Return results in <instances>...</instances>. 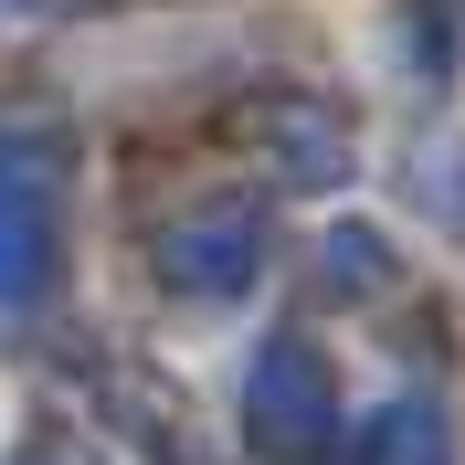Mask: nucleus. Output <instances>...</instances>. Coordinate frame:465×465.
<instances>
[{"label": "nucleus", "instance_id": "3", "mask_svg": "<svg viewBox=\"0 0 465 465\" xmlns=\"http://www.w3.org/2000/svg\"><path fill=\"white\" fill-rule=\"evenodd\" d=\"M254 254H264V223L254 202H212V212H180L159 232V275L180 296H243L254 286Z\"/></svg>", "mask_w": 465, "mask_h": 465}, {"label": "nucleus", "instance_id": "5", "mask_svg": "<svg viewBox=\"0 0 465 465\" xmlns=\"http://www.w3.org/2000/svg\"><path fill=\"white\" fill-rule=\"evenodd\" d=\"M360 465H455L444 412L434 402H381L371 423H360Z\"/></svg>", "mask_w": 465, "mask_h": 465}, {"label": "nucleus", "instance_id": "2", "mask_svg": "<svg viewBox=\"0 0 465 465\" xmlns=\"http://www.w3.org/2000/svg\"><path fill=\"white\" fill-rule=\"evenodd\" d=\"M243 423H254V455H264V465H339V455H349L339 381H328V360H318L307 339H264V349H254Z\"/></svg>", "mask_w": 465, "mask_h": 465}, {"label": "nucleus", "instance_id": "6", "mask_svg": "<svg viewBox=\"0 0 465 465\" xmlns=\"http://www.w3.org/2000/svg\"><path fill=\"white\" fill-rule=\"evenodd\" d=\"M318 286L328 296H371L381 286V275H391V254H381V232H360V223H349V232H328V243H318Z\"/></svg>", "mask_w": 465, "mask_h": 465}, {"label": "nucleus", "instance_id": "4", "mask_svg": "<svg viewBox=\"0 0 465 465\" xmlns=\"http://www.w3.org/2000/svg\"><path fill=\"white\" fill-rule=\"evenodd\" d=\"M243 138L264 148V170L286 180V191L349 180V127H339V106H318V95H264V106H243Z\"/></svg>", "mask_w": 465, "mask_h": 465}, {"label": "nucleus", "instance_id": "7", "mask_svg": "<svg viewBox=\"0 0 465 465\" xmlns=\"http://www.w3.org/2000/svg\"><path fill=\"white\" fill-rule=\"evenodd\" d=\"M11 465H95V455H74V444H32V455H11Z\"/></svg>", "mask_w": 465, "mask_h": 465}, {"label": "nucleus", "instance_id": "8", "mask_svg": "<svg viewBox=\"0 0 465 465\" xmlns=\"http://www.w3.org/2000/svg\"><path fill=\"white\" fill-rule=\"evenodd\" d=\"M43 11H54V0H0V22H43Z\"/></svg>", "mask_w": 465, "mask_h": 465}, {"label": "nucleus", "instance_id": "1", "mask_svg": "<svg viewBox=\"0 0 465 465\" xmlns=\"http://www.w3.org/2000/svg\"><path fill=\"white\" fill-rule=\"evenodd\" d=\"M64 170H74V148L54 116L0 127V307L11 318L43 307L64 275Z\"/></svg>", "mask_w": 465, "mask_h": 465}]
</instances>
